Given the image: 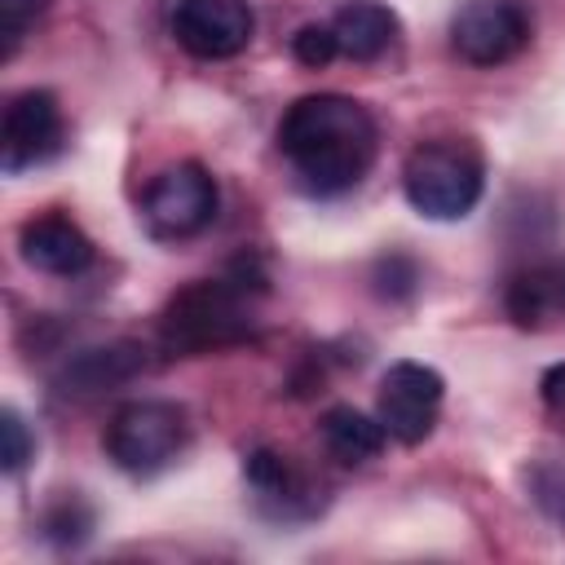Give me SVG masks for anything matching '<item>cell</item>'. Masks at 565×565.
Segmentation results:
<instances>
[{
	"mask_svg": "<svg viewBox=\"0 0 565 565\" xmlns=\"http://www.w3.org/2000/svg\"><path fill=\"white\" fill-rule=\"evenodd\" d=\"M278 150L287 154L296 181L309 194L335 199L371 172L380 128L362 102L340 93H313L287 106L278 124Z\"/></svg>",
	"mask_w": 565,
	"mask_h": 565,
	"instance_id": "1",
	"label": "cell"
},
{
	"mask_svg": "<svg viewBox=\"0 0 565 565\" xmlns=\"http://www.w3.org/2000/svg\"><path fill=\"white\" fill-rule=\"evenodd\" d=\"M269 287L265 265L247 252L221 278H199L181 287L159 313V344L172 358H199L252 335V300Z\"/></svg>",
	"mask_w": 565,
	"mask_h": 565,
	"instance_id": "2",
	"label": "cell"
},
{
	"mask_svg": "<svg viewBox=\"0 0 565 565\" xmlns=\"http://www.w3.org/2000/svg\"><path fill=\"white\" fill-rule=\"evenodd\" d=\"M402 190L428 221H459L486 190V159L468 137L419 141L402 163Z\"/></svg>",
	"mask_w": 565,
	"mask_h": 565,
	"instance_id": "3",
	"label": "cell"
},
{
	"mask_svg": "<svg viewBox=\"0 0 565 565\" xmlns=\"http://www.w3.org/2000/svg\"><path fill=\"white\" fill-rule=\"evenodd\" d=\"M190 441V419L177 402L163 397H137L124 402L102 433L106 459L128 477H154L163 472Z\"/></svg>",
	"mask_w": 565,
	"mask_h": 565,
	"instance_id": "4",
	"label": "cell"
},
{
	"mask_svg": "<svg viewBox=\"0 0 565 565\" xmlns=\"http://www.w3.org/2000/svg\"><path fill=\"white\" fill-rule=\"evenodd\" d=\"M216 203H221L216 177L203 163L181 159L146 185L141 212H146V225L159 238H190V234H199L216 221Z\"/></svg>",
	"mask_w": 565,
	"mask_h": 565,
	"instance_id": "5",
	"label": "cell"
},
{
	"mask_svg": "<svg viewBox=\"0 0 565 565\" xmlns=\"http://www.w3.org/2000/svg\"><path fill=\"white\" fill-rule=\"evenodd\" d=\"M530 44V9L521 0H463L450 18V49L468 66H499Z\"/></svg>",
	"mask_w": 565,
	"mask_h": 565,
	"instance_id": "6",
	"label": "cell"
},
{
	"mask_svg": "<svg viewBox=\"0 0 565 565\" xmlns=\"http://www.w3.org/2000/svg\"><path fill=\"white\" fill-rule=\"evenodd\" d=\"M441 397H446V380L424 366V362H393L380 380V393H375V415L384 424V433L402 446H419L433 424H437V411H441Z\"/></svg>",
	"mask_w": 565,
	"mask_h": 565,
	"instance_id": "7",
	"label": "cell"
},
{
	"mask_svg": "<svg viewBox=\"0 0 565 565\" xmlns=\"http://www.w3.org/2000/svg\"><path fill=\"white\" fill-rule=\"evenodd\" d=\"M256 18L243 0H177L172 9V40L203 62L238 57L252 44Z\"/></svg>",
	"mask_w": 565,
	"mask_h": 565,
	"instance_id": "8",
	"label": "cell"
},
{
	"mask_svg": "<svg viewBox=\"0 0 565 565\" xmlns=\"http://www.w3.org/2000/svg\"><path fill=\"white\" fill-rule=\"evenodd\" d=\"M62 150V106L49 88H26L9 97L0 124V168L22 172Z\"/></svg>",
	"mask_w": 565,
	"mask_h": 565,
	"instance_id": "9",
	"label": "cell"
},
{
	"mask_svg": "<svg viewBox=\"0 0 565 565\" xmlns=\"http://www.w3.org/2000/svg\"><path fill=\"white\" fill-rule=\"evenodd\" d=\"M243 481L256 494L260 512L274 516V521H282V525L309 521L322 508V486L291 455H282V450H269V446L252 450L243 459Z\"/></svg>",
	"mask_w": 565,
	"mask_h": 565,
	"instance_id": "10",
	"label": "cell"
},
{
	"mask_svg": "<svg viewBox=\"0 0 565 565\" xmlns=\"http://www.w3.org/2000/svg\"><path fill=\"white\" fill-rule=\"evenodd\" d=\"M146 371V349L137 340H110V344H93L66 358V366L57 371L53 388L62 397H102L124 388L128 380H137Z\"/></svg>",
	"mask_w": 565,
	"mask_h": 565,
	"instance_id": "11",
	"label": "cell"
},
{
	"mask_svg": "<svg viewBox=\"0 0 565 565\" xmlns=\"http://www.w3.org/2000/svg\"><path fill=\"white\" fill-rule=\"evenodd\" d=\"M503 313L521 331L565 327V260H530L503 282Z\"/></svg>",
	"mask_w": 565,
	"mask_h": 565,
	"instance_id": "12",
	"label": "cell"
},
{
	"mask_svg": "<svg viewBox=\"0 0 565 565\" xmlns=\"http://www.w3.org/2000/svg\"><path fill=\"white\" fill-rule=\"evenodd\" d=\"M18 252L31 269L53 274V278H75L93 265V238L62 212H44L31 216L18 230Z\"/></svg>",
	"mask_w": 565,
	"mask_h": 565,
	"instance_id": "13",
	"label": "cell"
},
{
	"mask_svg": "<svg viewBox=\"0 0 565 565\" xmlns=\"http://www.w3.org/2000/svg\"><path fill=\"white\" fill-rule=\"evenodd\" d=\"M331 31H335V44H340V57L375 62L397 40V13L380 0H344L331 13Z\"/></svg>",
	"mask_w": 565,
	"mask_h": 565,
	"instance_id": "14",
	"label": "cell"
},
{
	"mask_svg": "<svg viewBox=\"0 0 565 565\" xmlns=\"http://www.w3.org/2000/svg\"><path fill=\"white\" fill-rule=\"evenodd\" d=\"M318 437H322L327 455H331L335 463H349V468L371 463V459L384 450V441H388L380 415L371 419V415H362V411H353V406H331V411L318 419Z\"/></svg>",
	"mask_w": 565,
	"mask_h": 565,
	"instance_id": "15",
	"label": "cell"
},
{
	"mask_svg": "<svg viewBox=\"0 0 565 565\" xmlns=\"http://www.w3.org/2000/svg\"><path fill=\"white\" fill-rule=\"evenodd\" d=\"M93 525H97V516H93V508H88L75 490H71V494H57V499L44 508V516H40L44 539L57 543V547H79V543H88V539H93Z\"/></svg>",
	"mask_w": 565,
	"mask_h": 565,
	"instance_id": "16",
	"label": "cell"
},
{
	"mask_svg": "<svg viewBox=\"0 0 565 565\" xmlns=\"http://www.w3.org/2000/svg\"><path fill=\"white\" fill-rule=\"evenodd\" d=\"M371 291L380 296V300H411L415 291H419V265H415V256H406V252H384L375 265H371Z\"/></svg>",
	"mask_w": 565,
	"mask_h": 565,
	"instance_id": "17",
	"label": "cell"
},
{
	"mask_svg": "<svg viewBox=\"0 0 565 565\" xmlns=\"http://www.w3.org/2000/svg\"><path fill=\"white\" fill-rule=\"evenodd\" d=\"M31 455H35V437H31L26 419H22L13 406H4V411H0V468H4L9 477H18Z\"/></svg>",
	"mask_w": 565,
	"mask_h": 565,
	"instance_id": "18",
	"label": "cell"
},
{
	"mask_svg": "<svg viewBox=\"0 0 565 565\" xmlns=\"http://www.w3.org/2000/svg\"><path fill=\"white\" fill-rule=\"evenodd\" d=\"M44 9H49V0H0V40H4L0 57L4 62L18 53V44L26 40V31L35 26V18Z\"/></svg>",
	"mask_w": 565,
	"mask_h": 565,
	"instance_id": "19",
	"label": "cell"
},
{
	"mask_svg": "<svg viewBox=\"0 0 565 565\" xmlns=\"http://www.w3.org/2000/svg\"><path fill=\"white\" fill-rule=\"evenodd\" d=\"M291 57H296L300 66H309V71H322L331 57H340V44H335L331 22H327V26H322V22L300 26V31L291 35Z\"/></svg>",
	"mask_w": 565,
	"mask_h": 565,
	"instance_id": "20",
	"label": "cell"
},
{
	"mask_svg": "<svg viewBox=\"0 0 565 565\" xmlns=\"http://www.w3.org/2000/svg\"><path fill=\"white\" fill-rule=\"evenodd\" d=\"M534 499H539L556 521H565V468H561V463L534 472Z\"/></svg>",
	"mask_w": 565,
	"mask_h": 565,
	"instance_id": "21",
	"label": "cell"
},
{
	"mask_svg": "<svg viewBox=\"0 0 565 565\" xmlns=\"http://www.w3.org/2000/svg\"><path fill=\"white\" fill-rule=\"evenodd\" d=\"M543 402H547V411H556L561 419H565V362L561 366H552L547 375H543Z\"/></svg>",
	"mask_w": 565,
	"mask_h": 565,
	"instance_id": "22",
	"label": "cell"
}]
</instances>
